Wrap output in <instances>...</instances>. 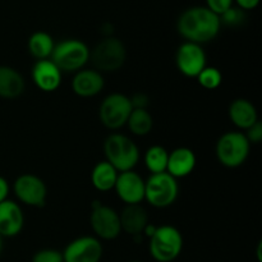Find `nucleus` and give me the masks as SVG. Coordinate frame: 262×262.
Returning <instances> with one entry per match:
<instances>
[{"instance_id": "nucleus-15", "label": "nucleus", "mask_w": 262, "mask_h": 262, "mask_svg": "<svg viewBox=\"0 0 262 262\" xmlns=\"http://www.w3.org/2000/svg\"><path fill=\"white\" fill-rule=\"evenodd\" d=\"M25 227L22 207L12 200L0 202V235L5 238L17 237Z\"/></svg>"}, {"instance_id": "nucleus-2", "label": "nucleus", "mask_w": 262, "mask_h": 262, "mask_svg": "<svg viewBox=\"0 0 262 262\" xmlns=\"http://www.w3.org/2000/svg\"><path fill=\"white\" fill-rule=\"evenodd\" d=\"M105 160L119 173L133 170L140 163L141 152L137 143L123 133H112L104 142Z\"/></svg>"}, {"instance_id": "nucleus-4", "label": "nucleus", "mask_w": 262, "mask_h": 262, "mask_svg": "<svg viewBox=\"0 0 262 262\" xmlns=\"http://www.w3.org/2000/svg\"><path fill=\"white\" fill-rule=\"evenodd\" d=\"M50 60L60 69L61 73H76L90 61V49L82 40L67 38L55 43Z\"/></svg>"}, {"instance_id": "nucleus-6", "label": "nucleus", "mask_w": 262, "mask_h": 262, "mask_svg": "<svg viewBox=\"0 0 262 262\" xmlns=\"http://www.w3.org/2000/svg\"><path fill=\"white\" fill-rule=\"evenodd\" d=\"M127 59V49L122 40L107 36L90 50V60L95 69L101 72H117L124 66Z\"/></svg>"}, {"instance_id": "nucleus-27", "label": "nucleus", "mask_w": 262, "mask_h": 262, "mask_svg": "<svg viewBox=\"0 0 262 262\" xmlns=\"http://www.w3.org/2000/svg\"><path fill=\"white\" fill-rule=\"evenodd\" d=\"M32 262H64L63 253L53 248H45L33 255Z\"/></svg>"}, {"instance_id": "nucleus-32", "label": "nucleus", "mask_w": 262, "mask_h": 262, "mask_svg": "<svg viewBox=\"0 0 262 262\" xmlns=\"http://www.w3.org/2000/svg\"><path fill=\"white\" fill-rule=\"evenodd\" d=\"M10 192V186L9 182L4 178V177L0 176V202L8 200V196H9Z\"/></svg>"}, {"instance_id": "nucleus-25", "label": "nucleus", "mask_w": 262, "mask_h": 262, "mask_svg": "<svg viewBox=\"0 0 262 262\" xmlns=\"http://www.w3.org/2000/svg\"><path fill=\"white\" fill-rule=\"evenodd\" d=\"M197 82L205 90H216L219 89L220 84L223 83V74L220 69L216 67H206L201 73L197 76Z\"/></svg>"}, {"instance_id": "nucleus-12", "label": "nucleus", "mask_w": 262, "mask_h": 262, "mask_svg": "<svg viewBox=\"0 0 262 262\" xmlns=\"http://www.w3.org/2000/svg\"><path fill=\"white\" fill-rule=\"evenodd\" d=\"M61 253L64 262H100L104 250L99 238L82 235L68 243Z\"/></svg>"}, {"instance_id": "nucleus-29", "label": "nucleus", "mask_w": 262, "mask_h": 262, "mask_svg": "<svg viewBox=\"0 0 262 262\" xmlns=\"http://www.w3.org/2000/svg\"><path fill=\"white\" fill-rule=\"evenodd\" d=\"M245 136L251 145H258L262 141V123L260 120L256 122L252 127L246 129Z\"/></svg>"}, {"instance_id": "nucleus-31", "label": "nucleus", "mask_w": 262, "mask_h": 262, "mask_svg": "<svg viewBox=\"0 0 262 262\" xmlns=\"http://www.w3.org/2000/svg\"><path fill=\"white\" fill-rule=\"evenodd\" d=\"M237 3V7L241 8L242 10H252L258 7L261 0H234Z\"/></svg>"}, {"instance_id": "nucleus-28", "label": "nucleus", "mask_w": 262, "mask_h": 262, "mask_svg": "<svg viewBox=\"0 0 262 262\" xmlns=\"http://www.w3.org/2000/svg\"><path fill=\"white\" fill-rule=\"evenodd\" d=\"M234 0H206V8H209L215 14L222 15L225 10L233 7Z\"/></svg>"}, {"instance_id": "nucleus-3", "label": "nucleus", "mask_w": 262, "mask_h": 262, "mask_svg": "<svg viewBox=\"0 0 262 262\" xmlns=\"http://www.w3.org/2000/svg\"><path fill=\"white\" fill-rule=\"evenodd\" d=\"M251 143L241 130H229L220 136L215 146L216 159L225 168H239L250 156Z\"/></svg>"}, {"instance_id": "nucleus-24", "label": "nucleus", "mask_w": 262, "mask_h": 262, "mask_svg": "<svg viewBox=\"0 0 262 262\" xmlns=\"http://www.w3.org/2000/svg\"><path fill=\"white\" fill-rule=\"evenodd\" d=\"M125 125H128V129L132 135L138 137L147 136L154 127L152 115L147 109H133Z\"/></svg>"}, {"instance_id": "nucleus-23", "label": "nucleus", "mask_w": 262, "mask_h": 262, "mask_svg": "<svg viewBox=\"0 0 262 262\" xmlns=\"http://www.w3.org/2000/svg\"><path fill=\"white\" fill-rule=\"evenodd\" d=\"M169 151L160 145H154L146 150L143 163L151 174L165 173L168 166Z\"/></svg>"}, {"instance_id": "nucleus-22", "label": "nucleus", "mask_w": 262, "mask_h": 262, "mask_svg": "<svg viewBox=\"0 0 262 262\" xmlns=\"http://www.w3.org/2000/svg\"><path fill=\"white\" fill-rule=\"evenodd\" d=\"M27 46L28 51L33 58L37 60H45V59H50L55 42L50 33L45 31H36L28 38Z\"/></svg>"}, {"instance_id": "nucleus-9", "label": "nucleus", "mask_w": 262, "mask_h": 262, "mask_svg": "<svg viewBox=\"0 0 262 262\" xmlns=\"http://www.w3.org/2000/svg\"><path fill=\"white\" fill-rule=\"evenodd\" d=\"M90 224L99 239L113 241L122 233L119 214L113 207L105 206L100 201H95L92 205Z\"/></svg>"}, {"instance_id": "nucleus-19", "label": "nucleus", "mask_w": 262, "mask_h": 262, "mask_svg": "<svg viewBox=\"0 0 262 262\" xmlns=\"http://www.w3.org/2000/svg\"><path fill=\"white\" fill-rule=\"evenodd\" d=\"M122 232L130 235H142L143 229L148 224L147 211L141 205H127L119 214Z\"/></svg>"}, {"instance_id": "nucleus-34", "label": "nucleus", "mask_w": 262, "mask_h": 262, "mask_svg": "<svg viewBox=\"0 0 262 262\" xmlns=\"http://www.w3.org/2000/svg\"><path fill=\"white\" fill-rule=\"evenodd\" d=\"M2 248H3V237L0 235V252H2Z\"/></svg>"}, {"instance_id": "nucleus-35", "label": "nucleus", "mask_w": 262, "mask_h": 262, "mask_svg": "<svg viewBox=\"0 0 262 262\" xmlns=\"http://www.w3.org/2000/svg\"><path fill=\"white\" fill-rule=\"evenodd\" d=\"M130 262H142V261H130Z\"/></svg>"}, {"instance_id": "nucleus-5", "label": "nucleus", "mask_w": 262, "mask_h": 262, "mask_svg": "<svg viewBox=\"0 0 262 262\" xmlns=\"http://www.w3.org/2000/svg\"><path fill=\"white\" fill-rule=\"evenodd\" d=\"M148 243V251L158 262H171L179 257L183 250V235L178 228L173 225H160Z\"/></svg>"}, {"instance_id": "nucleus-21", "label": "nucleus", "mask_w": 262, "mask_h": 262, "mask_svg": "<svg viewBox=\"0 0 262 262\" xmlns=\"http://www.w3.org/2000/svg\"><path fill=\"white\" fill-rule=\"evenodd\" d=\"M119 171L106 160H102L94 166L91 171V183L99 192H109L114 189Z\"/></svg>"}, {"instance_id": "nucleus-17", "label": "nucleus", "mask_w": 262, "mask_h": 262, "mask_svg": "<svg viewBox=\"0 0 262 262\" xmlns=\"http://www.w3.org/2000/svg\"><path fill=\"white\" fill-rule=\"evenodd\" d=\"M197 158L193 150L189 147H177L169 152L166 173L176 179L186 178L193 173Z\"/></svg>"}, {"instance_id": "nucleus-1", "label": "nucleus", "mask_w": 262, "mask_h": 262, "mask_svg": "<svg viewBox=\"0 0 262 262\" xmlns=\"http://www.w3.org/2000/svg\"><path fill=\"white\" fill-rule=\"evenodd\" d=\"M220 28V17L206 7L188 8L177 20L179 35L188 42L199 45L214 40L219 35Z\"/></svg>"}, {"instance_id": "nucleus-33", "label": "nucleus", "mask_w": 262, "mask_h": 262, "mask_svg": "<svg viewBox=\"0 0 262 262\" xmlns=\"http://www.w3.org/2000/svg\"><path fill=\"white\" fill-rule=\"evenodd\" d=\"M261 248H262V242L258 243V246H257V258H258V262L262 261V257H261Z\"/></svg>"}, {"instance_id": "nucleus-30", "label": "nucleus", "mask_w": 262, "mask_h": 262, "mask_svg": "<svg viewBox=\"0 0 262 262\" xmlns=\"http://www.w3.org/2000/svg\"><path fill=\"white\" fill-rule=\"evenodd\" d=\"M133 109H147L148 97L145 94H136L133 97H129Z\"/></svg>"}, {"instance_id": "nucleus-13", "label": "nucleus", "mask_w": 262, "mask_h": 262, "mask_svg": "<svg viewBox=\"0 0 262 262\" xmlns=\"http://www.w3.org/2000/svg\"><path fill=\"white\" fill-rule=\"evenodd\" d=\"M114 191L125 205H140L145 201V179L135 170L123 171L118 176Z\"/></svg>"}, {"instance_id": "nucleus-10", "label": "nucleus", "mask_w": 262, "mask_h": 262, "mask_svg": "<svg viewBox=\"0 0 262 262\" xmlns=\"http://www.w3.org/2000/svg\"><path fill=\"white\" fill-rule=\"evenodd\" d=\"M13 192L20 204L30 207H43L48 199V187L40 177L26 173L13 183Z\"/></svg>"}, {"instance_id": "nucleus-7", "label": "nucleus", "mask_w": 262, "mask_h": 262, "mask_svg": "<svg viewBox=\"0 0 262 262\" xmlns=\"http://www.w3.org/2000/svg\"><path fill=\"white\" fill-rule=\"evenodd\" d=\"M178 179L170 174H151L145 181V200L156 209L171 206L178 200Z\"/></svg>"}, {"instance_id": "nucleus-11", "label": "nucleus", "mask_w": 262, "mask_h": 262, "mask_svg": "<svg viewBox=\"0 0 262 262\" xmlns=\"http://www.w3.org/2000/svg\"><path fill=\"white\" fill-rule=\"evenodd\" d=\"M176 64L183 76L197 78V76L207 67L206 53L202 45L186 41L177 50Z\"/></svg>"}, {"instance_id": "nucleus-14", "label": "nucleus", "mask_w": 262, "mask_h": 262, "mask_svg": "<svg viewBox=\"0 0 262 262\" xmlns=\"http://www.w3.org/2000/svg\"><path fill=\"white\" fill-rule=\"evenodd\" d=\"M31 78L38 90L43 92H54L60 87L63 73L50 59H45L33 64Z\"/></svg>"}, {"instance_id": "nucleus-20", "label": "nucleus", "mask_w": 262, "mask_h": 262, "mask_svg": "<svg viewBox=\"0 0 262 262\" xmlns=\"http://www.w3.org/2000/svg\"><path fill=\"white\" fill-rule=\"evenodd\" d=\"M25 87V78L17 69L7 66L0 67V97L2 99H17L23 94Z\"/></svg>"}, {"instance_id": "nucleus-18", "label": "nucleus", "mask_w": 262, "mask_h": 262, "mask_svg": "<svg viewBox=\"0 0 262 262\" xmlns=\"http://www.w3.org/2000/svg\"><path fill=\"white\" fill-rule=\"evenodd\" d=\"M229 119L241 130H246L258 122V113L255 105L247 99H235L228 109Z\"/></svg>"}, {"instance_id": "nucleus-26", "label": "nucleus", "mask_w": 262, "mask_h": 262, "mask_svg": "<svg viewBox=\"0 0 262 262\" xmlns=\"http://www.w3.org/2000/svg\"><path fill=\"white\" fill-rule=\"evenodd\" d=\"M220 17V22L222 25H227L230 26V27H235V26H239L242 25L243 20L246 18V13L245 10H242L241 8L238 7H230L229 9L225 10Z\"/></svg>"}, {"instance_id": "nucleus-16", "label": "nucleus", "mask_w": 262, "mask_h": 262, "mask_svg": "<svg viewBox=\"0 0 262 262\" xmlns=\"http://www.w3.org/2000/svg\"><path fill=\"white\" fill-rule=\"evenodd\" d=\"M105 81L96 69H81L74 73L72 79V91L79 97H94L104 90Z\"/></svg>"}, {"instance_id": "nucleus-8", "label": "nucleus", "mask_w": 262, "mask_h": 262, "mask_svg": "<svg viewBox=\"0 0 262 262\" xmlns=\"http://www.w3.org/2000/svg\"><path fill=\"white\" fill-rule=\"evenodd\" d=\"M132 110L130 99L127 95L113 92L100 104L99 118L107 129L117 130L127 124Z\"/></svg>"}]
</instances>
